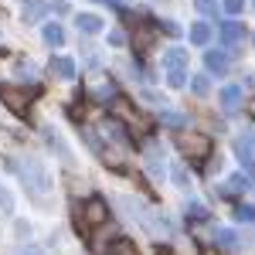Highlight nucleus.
<instances>
[{
  "mask_svg": "<svg viewBox=\"0 0 255 255\" xmlns=\"http://www.w3.org/2000/svg\"><path fill=\"white\" fill-rule=\"evenodd\" d=\"M177 146H180L187 157H204V153H211V139L201 136V133H180V136H177Z\"/></svg>",
  "mask_w": 255,
  "mask_h": 255,
  "instance_id": "1",
  "label": "nucleus"
},
{
  "mask_svg": "<svg viewBox=\"0 0 255 255\" xmlns=\"http://www.w3.org/2000/svg\"><path fill=\"white\" fill-rule=\"evenodd\" d=\"M106 215H109V211H106L102 201H85V204L79 208V225L82 228H96V225L106 221Z\"/></svg>",
  "mask_w": 255,
  "mask_h": 255,
  "instance_id": "2",
  "label": "nucleus"
},
{
  "mask_svg": "<svg viewBox=\"0 0 255 255\" xmlns=\"http://www.w3.org/2000/svg\"><path fill=\"white\" fill-rule=\"evenodd\" d=\"M0 96H3V102H7L14 113H24V109H27V96H24L20 89H14V85H3Z\"/></svg>",
  "mask_w": 255,
  "mask_h": 255,
  "instance_id": "3",
  "label": "nucleus"
},
{
  "mask_svg": "<svg viewBox=\"0 0 255 255\" xmlns=\"http://www.w3.org/2000/svg\"><path fill=\"white\" fill-rule=\"evenodd\" d=\"M109 255H136V249H133V245H129V242H123V238H119L116 245H113V249H109Z\"/></svg>",
  "mask_w": 255,
  "mask_h": 255,
  "instance_id": "4",
  "label": "nucleus"
},
{
  "mask_svg": "<svg viewBox=\"0 0 255 255\" xmlns=\"http://www.w3.org/2000/svg\"><path fill=\"white\" fill-rule=\"evenodd\" d=\"M211 255H218V252H211Z\"/></svg>",
  "mask_w": 255,
  "mask_h": 255,
  "instance_id": "5",
  "label": "nucleus"
}]
</instances>
